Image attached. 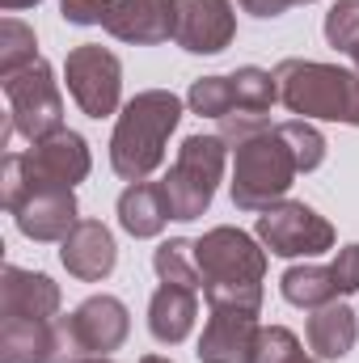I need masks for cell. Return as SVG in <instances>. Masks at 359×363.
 I'll return each mask as SVG.
<instances>
[{
    "label": "cell",
    "mask_w": 359,
    "mask_h": 363,
    "mask_svg": "<svg viewBox=\"0 0 359 363\" xmlns=\"http://www.w3.org/2000/svg\"><path fill=\"white\" fill-rule=\"evenodd\" d=\"M194 262H199V274H203L207 308L263 313L267 245L258 237H250L245 228H233V224H216L194 241Z\"/></svg>",
    "instance_id": "cell-1"
},
{
    "label": "cell",
    "mask_w": 359,
    "mask_h": 363,
    "mask_svg": "<svg viewBox=\"0 0 359 363\" xmlns=\"http://www.w3.org/2000/svg\"><path fill=\"white\" fill-rule=\"evenodd\" d=\"M182 101L170 89H144L123 101L114 131H110V169L123 182H148L170 148V135L182 123Z\"/></svg>",
    "instance_id": "cell-2"
},
{
    "label": "cell",
    "mask_w": 359,
    "mask_h": 363,
    "mask_svg": "<svg viewBox=\"0 0 359 363\" xmlns=\"http://www.w3.org/2000/svg\"><path fill=\"white\" fill-rule=\"evenodd\" d=\"M93 152L89 140L72 127L51 131L47 140L30 144L26 152H9L4 157V174H0V203L13 216L34 190H77L89 178Z\"/></svg>",
    "instance_id": "cell-3"
},
{
    "label": "cell",
    "mask_w": 359,
    "mask_h": 363,
    "mask_svg": "<svg viewBox=\"0 0 359 363\" xmlns=\"http://www.w3.org/2000/svg\"><path fill=\"white\" fill-rule=\"evenodd\" d=\"M296 174L300 169H296V161H292L279 127H267L263 135H254V140H245V144L233 148V182H228L233 207L263 216L267 207L287 199Z\"/></svg>",
    "instance_id": "cell-4"
},
{
    "label": "cell",
    "mask_w": 359,
    "mask_h": 363,
    "mask_svg": "<svg viewBox=\"0 0 359 363\" xmlns=\"http://www.w3.org/2000/svg\"><path fill=\"white\" fill-rule=\"evenodd\" d=\"M351 68L321 64V60H283L275 68V89L287 114L309 123H347L351 101Z\"/></svg>",
    "instance_id": "cell-5"
},
{
    "label": "cell",
    "mask_w": 359,
    "mask_h": 363,
    "mask_svg": "<svg viewBox=\"0 0 359 363\" xmlns=\"http://www.w3.org/2000/svg\"><path fill=\"white\" fill-rule=\"evenodd\" d=\"M228 152H233V148H228L220 135H203V131H199V135H186V140H182L170 174L161 178L174 220L190 224V220H199V216L211 207V199H216V190H220V182H224Z\"/></svg>",
    "instance_id": "cell-6"
},
{
    "label": "cell",
    "mask_w": 359,
    "mask_h": 363,
    "mask_svg": "<svg viewBox=\"0 0 359 363\" xmlns=\"http://www.w3.org/2000/svg\"><path fill=\"white\" fill-rule=\"evenodd\" d=\"M0 89H4V101H9V127L21 140L38 144L51 131L64 127V93H60V81H55V68L43 55L34 64H26L21 72L4 77Z\"/></svg>",
    "instance_id": "cell-7"
},
{
    "label": "cell",
    "mask_w": 359,
    "mask_h": 363,
    "mask_svg": "<svg viewBox=\"0 0 359 363\" xmlns=\"http://www.w3.org/2000/svg\"><path fill=\"white\" fill-rule=\"evenodd\" d=\"M258 241L275 258H292V262L317 258V254L334 250V224L317 207H309L300 199H283L258 216Z\"/></svg>",
    "instance_id": "cell-8"
},
{
    "label": "cell",
    "mask_w": 359,
    "mask_h": 363,
    "mask_svg": "<svg viewBox=\"0 0 359 363\" xmlns=\"http://www.w3.org/2000/svg\"><path fill=\"white\" fill-rule=\"evenodd\" d=\"M64 81L81 114L89 118H110L123 110V64L110 47L101 43H81L64 60Z\"/></svg>",
    "instance_id": "cell-9"
},
{
    "label": "cell",
    "mask_w": 359,
    "mask_h": 363,
    "mask_svg": "<svg viewBox=\"0 0 359 363\" xmlns=\"http://www.w3.org/2000/svg\"><path fill=\"white\" fill-rule=\"evenodd\" d=\"M237 38L233 0H174V43L190 55H220Z\"/></svg>",
    "instance_id": "cell-10"
},
{
    "label": "cell",
    "mask_w": 359,
    "mask_h": 363,
    "mask_svg": "<svg viewBox=\"0 0 359 363\" xmlns=\"http://www.w3.org/2000/svg\"><path fill=\"white\" fill-rule=\"evenodd\" d=\"M258 334H263L258 313L211 308L194 355H199V363H254V355H258Z\"/></svg>",
    "instance_id": "cell-11"
},
{
    "label": "cell",
    "mask_w": 359,
    "mask_h": 363,
    "mask_svg": "<svg viewBox=\"0 0 359 363\" xmlns=\"http://www.w3.org/2000/svg\"><path fill=\"white\" fill-rule=\"evenodd\" d=\"M101 30L131 47H157L174 38V0H110Z\"/></svg>",
    "instance_id": "cell-12"
},
{
    "label": "cell",
    "mask_w": 359,
    "mask_h": 363,
    "mask_svg": "<svg viewBox=\"0 0 359 363\" xmlns=\"http://www.w3.org/2000/svg\"><path fill=\"white\" fill-rule=\"evenodd\" d=\"M60 283L43 271L26 267H4L0 271V317H21V321H55L60 317Z\"/></svg>",
    "instance_id": "cell-13"
},
{
    "label": "cell",
    "mask_w": 359,
    "mask_h": 363,
    "mask_svg": "<svg viewBox=\"0 0 359 363\" xmlns=\"http://www.w3.org/2000/svg\"><path fill=\"white\" fill-rule=\"evenodd\" d=\"M13 224L26 241H38V245H51V241H64L77 224H81V203H77V190H34L17 211H13Z\"/></svg>",
    "instance_id": "cell-14"
},
{
    "label": "cell",
    "mask_w": 359,
    "mask_h": 363,
    "mask_svg": "<svg viewBox=\"0 0 359 363\" xmlns=\"http://www.w3.org/2000/svg\"><path fill=\"white\" fill-rule=\"evenodd\" d=\"M60 262L64 271L81 283H101L110 279L118 267V245H114V233L101 224V220H81L64 241H60Z\"/></svg>",
    "instance_id": "cell-15"
},
{
    "label": "cell",
    "mask_w": 359,
    "mask_h": 363,
    "mask_svg": "<svg viewBox=\"0 0 359 363\" xmlns=\"http://www.w3.org/2000/svg\"><path fill=\"white\" fill-rule=\"evenodd\" d=\"M72 325H77V334H81L89 355H110V351H118L127 342L131 313H127V304L118 296L101 291V296H89V300H81L72 308Z\"/></svg>",
    "instance_id": "cell-16"
},
{
    "label": "cell",
    "mask_w": 359,
    "mask_h": 363,
    "mask_svg": "<svg viewBox=\"0 0 359 363\" xmlns=\"http://www.w3.org/2000/svg\"><path fill=\"white\" fill-rule=\"evenodd\" d=\"M199 321V291L194 287H178V283H161L148 300V334L161 347H178L190 338Z\"/></svg>",
    "instance_id": "cell-17"
},
{
    "label": "cell",
    "mask_w": 359,
    "mask_h": 363,
    "mask_svg": "<svg viewBox=\"0 0 359 363\" xmlns=\"http://www.w3.org/2000/svg\"><path fill=\"white\" fill-rule=\"evenodd\" d=\"M174 220L165 186L161 182H127V190L118 194V224L127 237L136 241H153L165 233V224Z\"/></svg>",
    "instance_id": "cell-18"
},
{
    "label": "cell",
    "mask_w": 359,
    "mask_h": 363,
    "mask_svg": "<svg viewBox=\"0 0 359 363\" xmlns=\"http://www.w3.org/2000/svg\"><path fill=\"white\" fill-rule=\"evenodd\" d=\"M304 338H309V351L317 359H347L351 347H355V338H359L355 308L343 304V300L313 308L309 321H304Z\"/></svg>",
    "instance_id": "cell-19"
},
{
    "label": "cell",
    "mask_w": 359,
    "mask_h": 363,
    "mask_svg": "<svg viewBox=\"0 0 359 363\" xmlns=\"http://www.w3.org/2000/svg\"><path fill=\"white\" fill-rule=\"evenodd\" d=\"M279 291L287 304L296 308H321V304H334L338 300V283H334V271L321 267V262H296L287 267L283 279H279Z\"/></svg>",
    "instance_id": "cell-20"
},
{
    "label": "cell",
    "mask_w": 359,
    "mask_h": 363,
    "mask_svg": "<svg viewBox=\"0 0 359 363\" xmlns=\"http://www.w3.org/2000/svg\"><path fill=\"white\" fill-rule=\"evenodd\" d=\"M55 321L0 317V363H47Z\"/></svg>",
    "instance_id": "cell-21"
},
{
    "label": "cell",
    "mask_w": 359,
    "mask_h": 363,
    "mask_svg": "<svg viewBox=\"0 0 359 363\" xmlns=\"http://www.w3.org/2000/svg\"><path fill=\"white\" fill-rule=\"evenodd\" d=\"M153 271H157L161 283H178V287L203 291V274H199V262H194V241H186V237L161 241L153 250Z\"/></svg>",
    "instance_id": "cell-22"
},
{
    "label": "cell",
    "mask_w": 359,
    "mask_h": 363,
    "mask_svg": "<svg viewBox=\"0 0 359 363\" xmlns=\"http://www.w3.org/2000/svg\"><path fill=\"white\" fill-rule=\"evenodd\" d=\"M38 60V34L34 26H26L21 17H4L0 21V81L21 72L26 64Z\"/></svg>",
    "instance_id": "cell-23"
},
{
    "label": "cell",
    "mask_w": 359,
    "mask_h": 363,
    "mask_svg": "<svg viewBox=\"0 0 359 363\" xmlns=\"http://www.w3.org/2000/svg\"><path fill=\"white\" fill-rule=\"evenodd\" d=\"M275 127H279V135H283V144H287V152H292V161H296L300 174L321 169V161H326V135L317 131V123L287 118V123H275Z\"/></svg>",
    "instance_id": "cell-24"
},
{
    "label": "cell",
    "mask_w": 359,
    "mask_h": 363,
    "mask_svg": "<svg viewBox=\"0 0 359 363\" xmlns=\"http://www.w3.org/2000/svg\"><path fill=\"white\" fill-rule=\"evenodd\" d=\"M233 93H237V110H250V114H270V106L279 101L275 72L258 68V64H245L233 72Z\"/></svg>",
    "instance_id": "cell-25"
},
{
    "label": "cell",
    "mask_w": 359,
    "mask_h": 363,
    "mask_svg": "<svg viewBox=\"0 0 359 363\" xmlns=\"http://www.w3.org/2000/svg\"><path fill=\"white\" fill-rule=\"evenodd\" d=\"M186 106H190V114H199V118H224V114H233L237 110V93H233V77H199L190 93H186Z\"/></svg>",
    "instance_id": "cell-26"
},
{
    "label": "cell",
    "mask_w": 359,
    "mask_h": 363,
    "mask_svg": "<svg viewBox=\"0 0 359 363\" xmlns=\"http://www.w3.org/2000/svg\"><path fill=\"white\" fill-rule=\"evenodd\" d=\"M321 34H326V43L338 55H355L359 51V0H334L330 13H326Z\"/></svg>",
    "instance_id": "cell-27"
},
{
    "label": "cell",
    "mask_w": 359,
    "mask_h": 363,
    "mask_svg": "<svg viewBox=\"0 0 359 363\" xmlns=\"http://www.w3.org/2000/svg\"><path fill=\"white\" fill-rule=\"evenodd\" d=\"M296 355H304V347H300V338L287 325H263L254 363H292Z\"/></svg>",
    "instance_id": "cell-28"
},
{
    "label": "cell",
    "mask_w": 359,
    "mask_h": 363,
    "mask_svg": "<svg viewBox=\"0 0 359 363\" xmlns=\"http://www.w3.org/2000/svg\"><path fill=\"white\" fill-rule=\"evenodd\" d=\"M89 359V351H85V342H81V334H77V325H72V313L64 317H55V325H51V355L47 363H85Z\"/></svg>",
    "instance_id": "cell-29"
},
{
    "label": "cell",
    "mask_w": 359,
    "mask_h": 363,
    "mask_svg": "<svg viewBox=\"0 0 359 363\" xmlns=\"http://www.w3.org/2000/svg\"><path fill=\"white\" fill-rule=\"evenodd\" d=\"M270 127L267 114H250V110H233V114H224L220 118V140L228 144V148H237V144H245V140H254V135H263Z\"/></svg>",
    "instance_id": "cell-30"
},
{
    "label": "cell",
    "mask_w": 359,
    "mask_h": 363,
    "mask_svg": "<svg viewBox=\"0 0 359 363\" xmlns=\"http://www.w3.org/2000/svg\"><path fill=\"white\" fill-rule=\"evenodd\" d=\"M330 271H334V283H338V296H355L359 291V241L338 250V258L330 262Z\"/></svg>",
    "instance_id": "cell-31"
},
{
    "label": "cell",
    "mask_w": 359,
    "mask_h": 363,
    "mask_svg": "<svg viewBox=\"0 0 359 363\" xmlns=\"http://www.w3.org/2000/svg\"><path fill=\"white\" fill-rule=\"evenodd\" d=\"M110 0H60V17L68 26H101Z\"/></svg>",
    "instance_id": "cell-32"
},
{
    "label": "cell",
    "mask_w": 359,
    "mask_h": 363,
    "mask_svg": "<svg viewBox=\"0 0 359 363\" xmlns=\"http://www.w3.org/2000/svg\"><path fill=\"white\" fill-rule=\"evenodd\" d=\"M250 17H263V21H270V17H283L296 0H237Z\"/></svg>",
    "instance_id": "cell-33"
},
{
    "label": "cell",
    "mask_w": 359,
    "mask_h": 363,
    "mask_svg": "<svg viewBox=\"0 0 359 363\" xmlns=\"http://www.w3.org/2000/svg\"><path fill=\"white\" fill-rule=\"evenodd\" d=\"M347 127H359V72L351 77V101H347Z\"/></svg>",
    "instance_id": "cell-34"
},
{
    "label": "cell",
    "mask_w": 359,
    "mask_h": 363,
    "mask_svg": "<svg viewBox=\"0 0 359 363\" xmlns=\"http://www.w3.org/2000/svg\"><path fill=\"white\" fill-rule=\"evenodd\" d=\"M34 4H43V0H0L4 13H21V9H34Z\"/></svg>",
    "instance_id": "cell-35"
},
{
    "label": "cell",
    "mask_w": 359,
    "mask_h": 363,
    "mask_svg": "<svg viewBox=\"0 0 359 363\" xmlns=\"http://www.w3.org/2000/svg\"><path fill=\"white\" fill-rule=\"evenodd\" d=\"M140 363H174V359H170V355H144Z\"/></svg>",
    "instance_id": "cell-36"
},
{
    "label": "cell",
    "mask_w": 359,
    "mask_h": 363,
    "mask_svg": "<svg viewBox=\"0 0 359 363\" xmlns=\"http://www.w3.org/2000/svg\"><path fill=\"white\" fill-rule=\"evenodd\" d=\"M85 363H114V359H110V355H89Z\"/></svg>",
    "instance_id": "cell-37"
},
{
    "label": "cell",
    "mask_w": 359,
    "mask_h": 363,
    "mask_svg": "<svg viewBox=\"0 0 359 363\" xmlns=\"http://www.w3.org/2000/svg\"><path fill=\"white\" fill-rule=\"evenodd\" d=\"M292 363H321V359H313V355H296Z\"/></svg>",
    "instance_id": "cell-38"
},
{
    "label": "cell",
    "mask_w": 359,
    "mask_h": 363,
    "mask_svg": "<svg viewBox=\"0 0 359 363\" xmlns=\"http://www.w3.org/2000/svg\"><path fill=\"white\" fill-rule=\"evenodd\" d=\"M351 60H355V72H359V51H355V55H351Z\"/></svg>",
    "instance_id": "cell-39"
},
{
    "label": "cell",
    "mask_w": 359,
    "mask_h": 363,
    "mask_svg": "<svg viewBox=\"0 0 359 363\" xmlns=\"http://www.w3.org/2000/svg\"><path fill=\"white\" fill-rule=\"evenodd\" d=\"M296 4H313V0H296Z\"/></svg>",
    "instance_id": "cell-40"
}]
</instances>
